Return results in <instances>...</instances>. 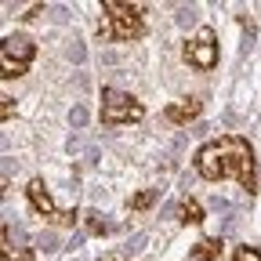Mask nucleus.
<instances>
[{"instance_id": "nucleus-11", "label": "nucleus", "mask_w": 261, "mask_h": 261, "mask_svg": "<svg viewBox=\"0 0 261 261\" xmlns=\"http://www.w3.org/2000/svg\"><path fill=\"white\" fill-rule=\"evenodd\" d=\"M232 261H261V250H257V247H247V243H240V247L232 250Z\"/></svg>"}, {"instance_id": "nucleus-12", "label": "nucleus", "mask_w": 261, "mask_h": 261, "mask_svg": "<svg viewBox=\"0 0 261 261\" xmlns=\"http://www.w3.org/2000/svg\"><path fill=\"white\" fill-rule=\"evenodd\" d=\"M149 203H152V192H138L135 200H130V211H145Z\"/></svg>"}, {"instance_id": "nucleus-8", "label": "nucleus", "mask_w": 261, "mask_h": 261, "mask_svg": "<svg viewBox=\"0 0 261 261\" xmlns=\"http://www.w3.org/2000/svg\"><path fill=\"white\" fill-rule=\"evenodd\" d=\"M192 261H225V243L218 236H207L192 247Z\"/></svg>"}, {"instance_id": "nucleus-9", "label": "nucleus", "mask_w": 261, "mask_h": 261, "mask_svg": "<svg viewBox=\"0 0 261 261\" xmlns=\"http://www.w3.org/2000/svg\"><path fill=\"white\" fill-rule=\"evenodd\" d=\"M178 218H181L185 225H200V221H203V207L196 203V200H181V207H178Z\"/></svg>"}, {"instance_id": "nucleus-10", "label": "nucleus", "mask_w": 261, "mask_h": 261, "mask_svg": "<svg viewBox=\"0 0 261 261\" xmlns=\"http://www.w3.org/2000/svg\"><path fill=\"white\" fill-rule=\"evenodd\" d=\"M4 261H33V250L29 247H15L8 228H4Z\"/></svg>"}, {"instance_id": "nucleus-1", "label": "nucleus", "mask_w": 261, "mask_h": 261, "mask_svg": "<svg viewBox=\"0 0 261 261\" xmlns=\"http://www.w3.org/2000/svg\"><path fill=\"white\" fill-rule=\"evenodd\" d=\"M196 174L203 181H225L232 178L240 181L247 192L257 189V160H254V145L240 135H225V138H211L196 149L192 156Z\"/></svg>"}, {"instance_id": "nucleus-4", "label": "nucleus", "mask_w": 261, "mask_h": 261, "mask_svg": "<svg viewBox=\"0 0 261 261\" xmlns=\"http://www.w3.org/2000/svg\"><path fill=\"white\" fill-rule=\"evenodd\" d=\"M33 55H37V44H33L25 33L4 37V44H0V76H4V80L25 76L29 65H33Z\"/></svg>"}, {"instance_id": "nucleus-7", "label": "nucleus", "mask_w": 261, "mask_h": 261, "mask_svg": "<svg viewBox=\"0 0 261 261\" xmlns=\"http://www.w3.org/2000/svg\"><path fill=\"white\" fill-rule=\"evenodd\" d=\"M200 102H196V98H181V102H171L167 109H163V116H167L171 123H192L196 116H200Z\"/></svg>"}, {"instance_id": "nucleus-5", "label": "nucleus", "mask_w": 261, "mask_h": 261, "mask_svg": "<svg viewBox=\"0 0 261 261\" xmlns=\"http://www.w3.org/2000/svg\"><path fill=\"white\" fill-rule=\"evenodd\" d=\"M181 55H185V62L192 65V69L211 73L214 65H218V37H214V29L211 25H200V29H196V37L185 40Z\"/></svg>"}, {"instance_id": "nucleus-14", "label": "nucleus", "mask_w": 261, "mask_h": 261, "mask_svg": "<svg viewBox=\"0 0 261 261\" xmlns=\"http://www.w3.org/2000/svg\"><path fill=\"white\" fill-rule=\"evenodd\" d=\"M102 261H127V257H123V254H106Z\"/></svg>"}, {"instance_id": "nucleus-2", "label": "nucleus", "mask_w": 261, "mask_h": 261, "mask_svg": "<svg viewBox=\"0 0 261 261\" xmlns=\"http://www.w3.org/2000/svg\"><path fill=\"white\" fill-rule=\"evenodd\" d=\"M106 22L98 25V37L106 40H142L145 37V8L142 4H123V0H106L102 4Z\"/></svg>"}, {"instance_id": "nucleus-6", "label": "nucleus", "mask_w": 261, "mask_h": 261, "mask_svg": "<svg viewBox=\"0 0 261 261\" xmlns=\"http://www.w3.org/2000/svg\"><path fill=\"white\" fill-rule=\"evenodd\" d=\"M25 196H29L33 211H37L44 221H51V225H73V221H76L73 211H58V207H55V200H51V192H47L44 178H33V181L25 185Z\"/></svg>"}, {"instance_id": "nucleus-13", "label": "nucleus", "mask_w": 261, "mask_h": 261, "mask_svg": "<svg viewBox=\"0 0 261 261\" xmlns=\"http://www.w3.org/2000/svg\"><path fill=\"white\" fill-rule=\"evenodd\" d=\"M4 102V120H11V113H15V106H11V98H0Z\"/></svg>"}, {"instance_id": "nucleus-3", "label": "nucleus", "mask_w": 261, "mask_h": 261, "mask_svg": "<svg viewBox=\"0 0 261 261\" xmlns=\"http://www.w3.org/2000/svg\"><path fill=\"white\" fill-rule=\"evenodd\" d=\"M145 116V106L135 94H127L120 87H102V106H98V120L106 127H120V123H138Z\"/></svg>"}]
</instances>
